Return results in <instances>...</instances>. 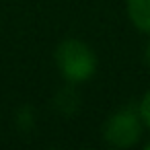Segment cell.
<instances>
[{"mask_svg":"<svg viewBox=\"0 0 150 150\" xmlns=\"http://www.w3.org/2000/svg\"><path fill=\"white\" fill-rule=\"evenodd\" d=\"M144 60H146V66L150 68V41H148V45H146V50H144Z\"/></svg>","mask_w":150,"mask_h":150,"instance_id":"obj_5","label":"cell"},{"mask_svg":"<svg viewBox=\"0 0 150 150\" xmlns=\"http://www.w3.org/2000/svg\"><path fill=\"white\" fill-rule=\"evenodd\" d=\"M56 66L68 82H84L97 70V56L80 39H64L56 47Z\"/></svg>","mask_w":150,"mask_h":150,"instance_id":"obj_1","label":"cell"},{"mask_svg":"<svg viewBox=\"0 0 150 150\" xmlns=\"http://www.w3.org/2000/svg\"><path fill=\"white\" fill-rule=\"evenodd\" d=\"M144 134V121L140 111L132 107H121L113 111L103 123V138L113 148H132L140 142Z\"/></svg>","mask_w":150,"mask_h":150,"instance_id":"obj_2","label":"cell"},{"mask_svg":"<svg viewBox=\"0 0 150 150\" xmlns=\"http://www.w3.org/2000/svg\"><path fill=\"white\" fill-rule=\"evenodd\" d=\"M127 17L132 21V25L150 35V0H127Z\"/></svg>","mask_w":150,"mask_h":150,"instance_id":"obj_3","label":"cell"},{"mask_svg":"<svg viewBox=\"0 0 150 150\" xmlns=\"http://www.w3.org/2000/svg\"><path fill=\"white\" fill-rule=\"evenodd\" d=\"M140 115H142V121H144V125H148L150 127V88L144 93V97H142V101H140Z\"/></svg>","mask_w":150,"mask_h":150,"instance_id":"obj_4","label":"cell"},{"mask_svg":"<svg viewBox=\"0 0 150 150\" xmlns=\"http://www.w3.org/2000/svg\"><path fill=\"white\" fill-rule=\"evenodd\" d=\"M146 150H150V142H148V144H146Z\"/></svg>","mask_w":150,"mask_h":150,"instance_id":"obj_6","label":"cell"}]
</instances>
